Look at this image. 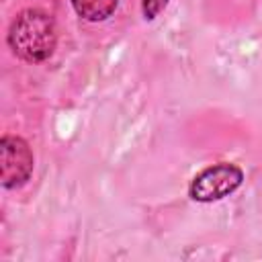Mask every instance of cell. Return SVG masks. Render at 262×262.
Listing matches in <instances>:
<instances>
[{"label":"cell","instance_id":"obj_2","mask_svg":"<svg viewBox=\"0 0 262 262\" xmlns=\"http://www.w3.org/2000/svg\"><path fill=\"white\" fill-rule=\"evenodd\" d=\"M242 182H244L242 168H237L235 164L221 162L199 172L190 182L188 194L199 203H213L231 194L235 188H239Z\"/></svg>","mask_w":262,"mask_h":262},{"label":"cell","instance_id":"obj_1","mask_svg":"<svg viewBox=\"0 0 262 262\" xmlns=\"http://www.w3.org/2000/svg\"><path fill=\"white\" fill-rule=\"evenodd\" d=\"M55 41V23L39 8H27L18 12L8 29V47L14 55L31 63L45 61L53 53Z\"/></svg>","mask_w":262,"mask_h":262},{"label":"cell","instance_id":"obj_3","mask_svg":"<svg viewBox=\"0 0 262 262\" xmlns=\"http://www.w3.org/2000/svg\"><path fill=\"white\" fill-rule=\"evenodd\" d=\"M33 151L23 137L4 135L0 141V182L4 188L25 184L33 174Z\"/></svg>","mask_w":262,"mask_h":262},{"label":"cell","instance_id":"obj_4","mask_svg":"<svg viewBox=\"0 0 262 262\" xmlns=\"http://www.w3.org/2000/svg\"><path fill=\"white\" fill-rule=\"evenodd\" d=\"M117 4H119V0H72L74 10L90 23L108 18L115 12Z\"/></svg>","mask_w":262,"mask_h":262},{"label":"cell","instance_id":"obj_5","mask_svg":"<svg viewBox=\"0 0 262 262\" xmlns=\"http://www.w3.org/2000/svg\"><path fill=\"white\" fill-rule=\"evenodd\" d=\"M170 0H141V8H143V16L147 20H154L166 6Z\"/></svg>","mask_w":262,"mask_h":262}]
</instances>
